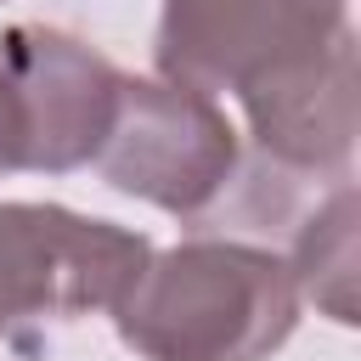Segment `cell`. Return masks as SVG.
<instances>
[{"label":"cell","mask_w":361,"mask_h":361,"mask_svg":"<svg viewBox=\"0 0 361 361\" xmlns=\"http://www.w3.org/2000/svg\"><path fill=\"white\" fill-rule=\"evenodd\" d=\"M288 271L305 305L338 327H355V175L316 192V203L293 220Z\"/></svg>","instance_id":"52a82bcc"},{"label":"cell","mask_w":361,"mask_h":361,"mask_svg":"<svg viewBox=\"0 0 361 361\" xmlns=\"http://www.w3.org/2000/svg\"><path fill=\"white\" fill-rule=\"evenodd\" d=\"M34 158V135H28V107H23V90L11 79V68L0 62V180L6 175H23Z\"/></svg>","instance_id":"ba28073f"},{"label":"cell","mask_w":361,"mask_h":361,"mask_svg":"<svg viewBox=\"0 0 361 361\" xmlns=\"http://www.w3.org/2000/svg\"><path fill=\"white\" fill-rule=\"evenodd\" d=\"M96 169L113 192L203 226L243 180V135L220 96L124 73Z\"/></svg>","instance_id":"7a4b0ae2"},{"label":"cell","mask_w":361,"mask_h":361,"mask_svg":"<svg viewBox=\"0 0 361 361\" xmlns=\"http://www.w3.org/2000/svg\"><path fill=\"white\" fill-rule=\"evenodd\" d=\"M299 310L305 299L276 243L192 231L175 248H152L107 316L141 361H271Z\"/></svg>","instance_id":"6da1fadb"},{"label":"cell","mask_w":361,"mask_h":361,"mask_svg":"<svg viewBox=\"0 0 361 361\" xmlns=\"http://www.w3.org/2000/svg\"><path fill=\"white\" fill-rule=\"evenodd\" d=\"M0 62L11 68L28 107V135H34L28 169L68 175V169L96 164L124 73L96 45L51 23H11L0 34Z\"/></svg>","instance_id":"8992f818"},{"label":"cell","mask_w":361,"mask_h":361,"mask_svg":"<svg viewBox=\"0 0 361 361\" xmlns=\"http://www.w3.org/2000/svg\"><path fill=\"white\" fill-rule=\"evenodd\" d=\"M350 0H164L152 34L158 79L203 96H237L254 79L333 45Z\"/></svg>","instance_id":"277c9868"},{"label":"cell","mask_w":361,"mask_h":361,"mask_svg":"<svg viewBox=\"0 0 361 361\" xmlns=\"http://www.w3.org/2000/svg\"><path fill=\"white\" fill-rule=\"evenodd\" d=\"M152 254L147 231L68 203H0V338L34 344L51 322L113 310Z\"/></svg>","instance_id":"3957f363"},{"label":"cell","mask_w":361,"mask_h":361,"mask_svg":"<svg viewBox=\"0 0 361 361\" xmlns=\"http://www.w3.org/2000/svg\"><path fill=\"white\" fill-rule=\"evenodd\" d=\"M254 158L288 180L355 175V28L237 90Z\"/></svg>","instance_id":"5b68a950"}]
</instances>
